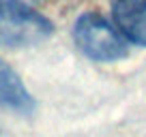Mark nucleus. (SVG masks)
Returning a JSON list of instances; mask_svg holds the SVG:
<instances>
[{"instance_id": "obj_3", "label": "nucleus", "mask_w": 146, "mask_h": 137, "mask_svg": "<svg viewBox=\"0 0 146 137\" xmlns=\"http://www.w3.org/2000/svg\"><path fill=\"white\" fill-rule=\"evenodd\" d=\"M0 109L19 116H30L35 111V99L28 92L15 68L0 58Z\"/></svg>"}, {"instance_id": "obj_1", "label": "nucleus", "mask_w": 146, "mask_h": 137, "mask_svg": "<svg viewBox=\"0 0 146 137\" xmlns=\"http://www.w3.org/2000/svg\"><path fill=\"white\" fill-rule=\"evenodd\" d=\"M54 34V24L24 0H0V47H35Z\"/></svg>"}, {"instance_id": "obj_2", "label": "nucleus", "mask_w": 146, "mask_h": 137, "mask_svg": "<svg viewBox=\"0 0 146 137\" xmlns=\"http://www.w3.org/2000/svg\"><path fill=\"white\" fill-rule=\"evenodd\" d=\"M73 41L95 62H116L127 56V39L110 19L99 13H82L73 24Z\"/></svg>"}, {"instance_id": "obj_4", "label": "nucleus", "mask_w": 146, "mask_h": 137, "mask_svg": "<svg viewBox=\"0 0 146 137\" xmlns=\"http://www.w3.org/2000/svg\"><path fill=\"white\" fill-rule=\"evenodd\" d=\"M112 17L127 41L146 47V0H112Z\"/></svg>"}]
</instances>
